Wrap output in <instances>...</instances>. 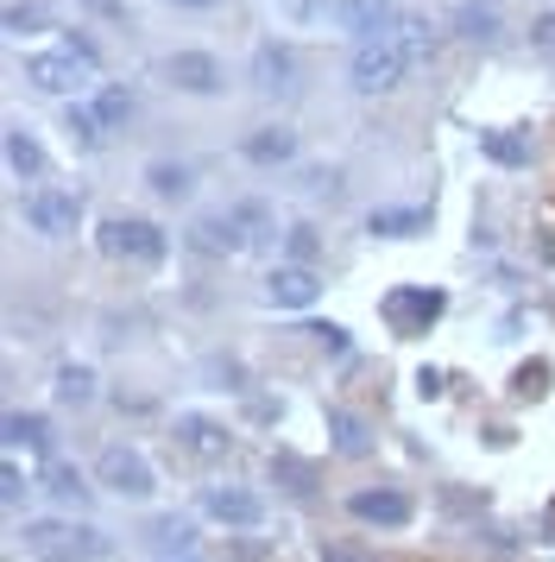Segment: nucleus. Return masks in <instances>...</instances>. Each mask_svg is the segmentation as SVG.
<instances>
[{"label": "nucleus", "mask_w": 555, "mask_h": 562, "mask_svg": "<svg viewBox=\"0 0 555 562\" xmlns=\"http://www.w3.org/2000/svg\"><path fill=\"white\" fill-rule=\"evenodd\" d=\"M95 77H101V52H95V38H82V32H70L57 52L25 57V82L38 95H89V89H101Z\"/></svg>", "instance_id": "f257e3e1"}, {"label": "nucleus", "mask_w": 555, "mask_h": 562, "mask_svg": "<svg viewBox=\"0 0 555 562\" xmlns=\"http://www.w3.org/2000/svg\"><path fill=\"white\" fill-rule=\"evenodd\" d=\"M25 550L38 562H95L107 557V537L95 525H76V518H32L25 525Z\"/></svg>", "instance_id": "f03ea898"}, {"label": "nucleus", "mask_w": 555, "mask_h": 562, "mask_svg": "<svg viewBox=\"0 0 555 562\" xmlns=\"http://www.w3.org/2000/svg\"><path fill=\"white\" fill-rule=\"evenodd\" d=\"M348 77H353V89H360V95H392V89H404V77H410V57H404V45L385 32V38L353 45Z\"/></svg>", "instance_id": "7ed1b4c3"}, {"label": "nucleus", "mask_w": 555, "mask_h": 562, "mask_svg": "<svg viewBox=\"0 0 555 562\" xmlns=\"http://www.w3.org/2000/svg\"><path fill=\"white\" fill-rule=\"evenodd\" d=\"M25 228L45 234V240H64V234H76V222H82V190H70V183H32L25 190Z\"/></svg>", "instance_id": "20e7f679"}, {"label": "nucleus", "mask_w": 555, "mask_h": 562, "mask_svg": "<svg viewBox=\"0 0 555 562\" xmlns=\"http://www.w3.org/2000/svg\"><path fill=\"white\" fill-rule=\"evenodd\" d=\"M101 254L126 259V266H151V259H165V228L146 222V215H107L101 222Z\"/></svg>", "instance_id": "39448f33"}, {"label": "nucleus", "mask_w": 555, "mask_h": 562, "mask_svg": "<svg viewBox=\"0 0 555 562\" xmlns=\"http://www.w3.org/2000/svg\"><path fill=\"white\" fill-rule=\"evenodd\" d=\"M449 310V297L442 291H429V284H398V291H385L378 297V316L392 323V335H404V341H417V335H429V323Z\"/></svg>", "instance_id": "423d86ee"}, {"label": "nucleus", "mask_w": 555, "mask_h": 562, "mask_svg": "<svg viewBox=\"0 0 555 562\" xmlns=\"http://www.w3.org/2000/svg\"><path fill=\"white\" fill-rule=\"evenodd\" d=\"M95 481L107 486V493H121V499H151L158 474H151V461L139 456V449H126V442H107V449L95 456Z\"/></svg>", "instance_id": "0eeeda50"}, {"label": "nucleus", "mask_w": 555, "mask_h": 562, "mask_svg": "<svg viewBox=\"0 0 555 562\" xmlns=\"http://www.w3.org/2000/svg\"><path fill=\"white\" fill-rule=\"evenodd\" d=\"M202 512H208L215 525H234V531H252V525L265 518V499H259L252 486H202Z\"/></svg>", "instance_id": "6e6552de"}, {"label": "nucleus", "mask_w": 555, "mask_h": 562, "mask_svg": "<svg viewBox=\"0 0 555 562\" xmlns=\"http://www.w3.org/2000/svg\"><path fill=\"white\" fill-rule=\"evenodd\" d=\"M177 449L190 461H222L227 449H234V436H227V424H215V417L183 411V417H177Z\"/></svg>", "instance_id": "1a4fd4ad"}, {"label": "nucleus", "mask_w": 555, "mask_h": 562, "mask_svg": "<svg viewBox=\"0 0 555 562\" xmlns=\"http://www.w3.org/2000/svg\"><path fill=\"white\" fill-rule=\"evenodd\" d=\"M190 247L196 254H247L252 234L240 222V209H222V215H202L196 228H190Z\"/></svg>", "instance_id": "9d476101"}, {"label": "nucleus", "mask_w": 555, "mask_h": 562, "mask_svg": "<svg viewBox=\"0 0 555 562\" xmlns=\"http://www.w3.org/2000/svg\"><path fill=\"white\" fill-rule=\"evenodd\" d=\"M252 89H259V95H291V89H297V57H291V45L265 38V45L252 52Z\"/></svg>", "instance_id": "9b49d317"}, {"label": "nucleus", "mask_w": 555, "mask_h": 562, "mask_svg": "<svg viewBox=\"0 0 555 562\" xmlns=\"http://www.w3.org/2000/svg\"><path fill=\"white\" fill-rule=\"evenodd\" d=\"M165 77H171V89H183V95H222V64L208 52H177L171 64H165Z\"/></svg>", "instance_id": "f8f14e48"}, {"label": "nucleus", "mask_w": 555, "mask_h": 562, "mask_svg": "<svg viewBox=\"0 0 555 562\" xmlns=\"http://www.w3.org/2000/svg\"><path fill=\"white\" fill-rule=\"evenodd\" d=\"M316 291H322V284H316V272H309V266H297V259H291V266H278L272 279H265V297H272L278 310H309V304H316Z\"/></svg>", "instance_id": "ddd939ff"}, {"label": "nucleus", "mask_w": 555, "mask_h": 562, "mask_svg": "<svg viewBox=\"0 0 555 562\" xmlns=\"http://www.w3.org/2000/svg\"><path fill=\"white\" fill-rule=\"evenodd\" d=\"M398 20L404 13L392 7V0H341V26L360 32V45H366V38H385Z\"/></svg>", "instance_id": "4468645a"}, {"label": "nucleus", "mask_w": 555, "mask_h": 562, "mask_svg": "<svg viewBox=\"0 0 555 562\" xmlns=\"http://www.w3.org/2000/svg\"><path fill=\"white\" fill-rule=\"evenodd\" d=\"M348 512L360 525H410V499H404L398 486H378V493H353Z\"/></svg>", "instance_id": "2eb2a0df"}, {"label": "nucleus", "mask_w": 555, "mask_h": 562, "mask_svg": "<svg viewBox=\"0 0 555 562\" xmlns=\"http://www.w3.org/2000/svg\"><path fill=\"white\" fill-rule=\"evenodd\" d=\"M7 165H13V178H25V183L45 178V146H38L32 127H7Z\"/></svg>", "instance_id": "dca6fc26"}, {"label": "nucleus", "mask_w": 555, "mask_h": 562, "mask_svg": "<svg viewBox=\"0 0 555 562\" xmlns=\"http://www.w3.org/2000/svg\"><path fill=\"white\" fill-rule=\"evenodd\" d=\"M247 158L252 165H291V158H297V133L291 127H252L247 133Z\"/></svg>", "instance_id": "f3484780"}, {"label": "nucleus", "mask_w": 555, "mask_h": 562, "mask_svg": "<svg viewBox=\"0 0 555 562\" xmlns=\"http://www.w3.org/2000/svg\"><path fill=\"white\" fill-rule=\"evenodd\" d=\"M151 550H165V557H196V525L190 518H177V512H165V518H151Z\"/></svg>", "instance_id": "a211bd4d"}, {"label": "nucleus", "mask_w": 555, "mask_h": 562, "mask_svg": "<svg viewBox=\"0 0 555 562\" xmlns=\"http://www.w3.org/2000/svg\"><path fill=\"white\" fill-rule=\"evenodd\" d=\"M392 38L404 45V57H410V70H423V64H435V26H429V20H417V13H404L398 26H392Z\"/></svg>", "instance_id": "6ab92c4d"}, {"label": "nucleus", "mask_w": 555, "mask_h": 562, "mask_svg": "<svg viewBox=\"0 0 555 562\" xmlns=\"http://www.w3.org/2000/svg\"><path fill=\"white\" fill-rule=\"evenodd\" d=\"M454 26H461V38H474V45H499V7L461 0V7H454Z\"/></svg>", "instance_id": "aec40b11"}, {"label": "nucleus", "mask_w": 555, "mask_h": 562, "mask_svg": "<svg viewBox=\"0 0 555 562\" xmlns=\"http://www.w3.org/2000/svg\"><path fill=\"white\" fill-rule=\"evenodd\" d=\"M366 228H373L378 240H410V234L429 228V209H373Z\"/></svg>", "instance_id": "412c9836"}, {"label": "nucleus", "mask_w": 555, "mask_h": 562, "mask_svg": "<svg viewBox=\"0 0 555 562\" xmlns=\"http://www.w3.org/2000/svg\"><path fill=\"white\" fill-rule=\"evenodd\" d=\"M291 26H341V0H272Z\"/></svg>", "instance_id": "4be33fe9"}, {"label": "nucleus", "mask_w": 555, "mask_h": 562, "mask_svg": "<svg viewBox=\"0 0 555 562\" xmlns=\"http://www.w3.org/2000/svg\"><path fill=\"white\" fill-rule=\"evenodd\" d=\"M328 436H335V449H341V456H366V449H373V436H366V424H360V417H353V411H328Z\"/></svg>", "instance_id": "5701e85b"}, {"label": "nucleus", "mask_w": 555, "mask_h": 562, "mask_svg": "<svg viewBox=\"0 0 555 562\" xmlns=\"http://www.w3.org/2000/svg\"><path fill=\"white\" fill-rule=\"evenodd\" d=\"M64 133H70V146H82V153H101V146H107V127L95 121V108H82V102H70Z\"/></svg>", "instance_id": "b1692460"}, {"label": "nucleus", "mask_w": 555, "mask_h": 562, "mask_svg": "<svg viewBox=\"0 0 555 562\" xmlns=\"http://www.w3.org/2000/svg\"><path fill=\"white\" fill-rule=\"evenodd\" d=\"M50 392H57L64 405H89V398H95V373H89L82 360H64V367H57V385H50Z\"/></svg>", "instance_id": "393cba45"}, {"label": "nucleus", "mask_w": 555, "mask_h": 562, "mask_svg": "<svg viewBox=\"0 0 555 562\" xmlns=\"http://www.w3.org/2000/svg\"><path fill=\"white\" fill-rule=\"evenodd\" d=\"M7 442H13V449H45L50 424L38 417V411H7Z\"/></svg>", "instance_id": "a878e982"}, {"label": "nucleus", "mask_w": 555, "mask_h": 562, "mask_svg": "<svg viewBox=\"0 0 555 562\" xmlns=\"http://www.w3.org/2000/svg\"><path fill=\"white\" fill-rule=\"evenodd\" d=\"M89 108H95V121H101V127H121L126 114H133V95H126L121 82H101V89H95V102H89Z\"/></svg>", "instance_id": "bb28decb"}, {"label": "nucleus", "mask_w": 555, "mask_h": 562, "mask_svg": "<svg viewBox=\"0 0 555 562\" xmlns=\"http://www.w3.org/2000/svg\"><path fill=\"white\" fill-rule=\"evenodd\" d=\"M45 493H57L64 506H82V499H89V481L76 474L70 461H57V468H50V474H45Z\"/></svg>", "instance_id": "cd10ccee"}, {"label": "nucleus", "mask_w": 555, "mask_h": 562, "mask_svg": "<svg viewBox=\"0 0 555 562\" xmlns=\"http://www.w3.org/2000/svg\"><path fill=\"white\" fill-rule=\"evenodd\" d=\"M50 26V7L45 0H20V7H7V32L25 38V32H45Z\"/></svg>", "instance_id": "c85d7f7f"}, {"label": "nucleus", "mask_w": 555, "mask_h": 562, "mask_svg": "<svg viewBox=\"0 0 555 562\" xmlns=\"http://www.w3.org/2000/svg\"><path fill=\"white\" fill-rule=\"evenodd\" d=\"M479 146L499 165H530V139H518V133H479Z\"/></svg>", "instance_id": "c756f323"}, {"label": "nucleus", "mask_w": 555, "mask_h": 562, "mask_svg": "<svg viewBox=\"0 0 555 562\" xmlns=\"http://www.w3.org/2000/svg\"><path fill=\"white\" fill-rule=\"evenodd\" d=\"M146 183L158 190V196H190V183L196 178H190V165H151Z\"/></svg>", "instance_id": "7c9ffc66"}, {"label": "nucleus", "mask_w": 555, "mask_h": 562, "mask_svg": "<svg viewBox=\"0 0 555 562\" xmlns=\"http://www.w3.org/2000/svg\"><path fill=\"white\" fill-rule=\"evenodd\" d=\"M543 380H550V367H543V360H530V367H518L511 392H518V398H543Z\"/></svg>", "instance_id": "2f4dec72"}, {"label": "nucleus", "mask_w": 555, "mask_h": 562, "mask_svg": "<svg viewBox=\"0 0 555 562\" xmlns=\"http://www.w3.org/2000/svg\"><path fill=\"white\" fill-rule=\"evenodd\" d=\"M284 247H291V259H297V266H309L322 240H316V228H291V234H284Z\"/></svg>", "instance_id": "473e14b6"}, {"label": "nucleus", "mask_w": 555, "mask_h": 562, "mask_svg": "<svg viewBox=\"0 0 555 562\" xmlns=\"http://www.w3.org/2000/svg\"><path fill=\"white\" fill-rule=\"evenodd\" d=\"M0 499H7V506H20V499H25V474L13 468V461L0 468Z\"/></svg>", "instance_id": "72a5a7b5"}, {"label": "nucleus", "mask_w": 555, "mask_h": 562, "mask_svg": "<svg viewBox=\"0 0 555 562\" xmlns=\"http://www.w3.org/2000/svg\"><path fill=\"white\" fill-rule=\"evenodd\" d=\"M530 45H536L543 57H555V13H543V20L530 26Z\"/></svg>", "instance_id": "f704fd0d"}, {"label": "nucleus", "mask_w": 555, "mask_h": 562, "mask_svg": "<svg viewBox=\"0 0 555 562\" xmlns=\"http://www.w3.org/2000/svg\"><path fill=\"white\" fill-rule=\"evenodd\" d=\"M316 341H322L328 355H348V329H335V323H322V329H309Z\"/></svg>", "instance_id": "c9c22d12"}, {"label": "nucleus", "mask_w": 555, "mask_h": 562, "mask_svg": "<svg viewBox=\"0 0 555 562\" xmlns=\"http://www.w3.org/2000/svg\"><path fill=\"white\" fill-rule=\"evenodd\" d=\"M417 392H423V398H435V392H442V373H435V367H423V373H417Z\"/></svg>", "instance_id": "e433bc0d"}, {"label": "nucleus", "mask_w": 555, "mask_h": 562, "mask_svg": "<svg viewBox=\"0 0 555 562\" xmlns=\"http://www.w3.org/2000/svg\"><path fill=\"white\" fill-rule=\"evenodd\" d=\"M177 7H215V0H177Z\"/></svg>", "instance_id": "4c0bfd02"}, {"label": "nucleus", "mask_w": 555, "mask_h": 562, "mask_svg": "<svg viewBox=\"0 0 555 562\" xmlns=\"http://www.w3.org/2000/svg\"><path fill=\"white\" fill-rule=\"evenodd\" d=\"M165 562H202V557H165Z\"/></svg>", "instance_id": "58836bf2"}]
</instances>
